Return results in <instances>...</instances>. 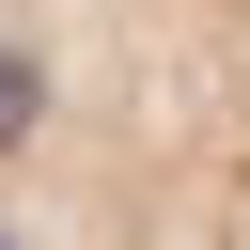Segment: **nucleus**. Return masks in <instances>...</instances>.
<instances>
[{
	"label": "nucleus",
	"mask_w": 250,
	"mask_h": 250,
	"mask_svg": "<svg viewBox=\"0 0 250 250\" xmlns=\"http://www.w3.org/2000/svg\"><path fill=\"white\" fill-rule=\"evenodd\" d=\"M31 109H47V62H31V47H16V31H0V156H16V141H31Z\"/></svg>",
	"instance_id": "1"
},
{
	"label": "nucleus",
	"mask_w": 250,
	"mask_h": 250,
	"mask_svg": "<svg viewBox=\"0 0 250 250\" xmlns=\"http://www.w3.org/2000/svg\"><path fill=\"white\" fill-rule=\"evenodd\" d=\"M0 250H16V234H0Z\"/></svg>",
	"instance_id": "2"
}]
</instances>
